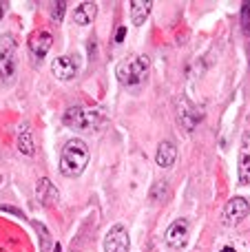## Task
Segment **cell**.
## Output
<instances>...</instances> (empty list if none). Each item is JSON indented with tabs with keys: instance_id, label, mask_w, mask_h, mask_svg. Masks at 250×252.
Here are the masks:
<instances>
[{
	"instance_id": "cell-1",
	"label": "cell",
	"mask_w": 250,
	"mask_h": 252,
	"mask_svg": "<svg viewBox=\"0 0 250 252\" xmlns=\"http://www.w3.org/2000/svg\"><path fill=\"white\" fill-rule=\"evenodd\" d=\"M87 166H89V146L78 137L69 139L60 153V173L64 177H80Z\"/></svg>"
},
{
	"instance_id": "cell-2",
	"label": "cell",
	"mask_w": 250,
	"mask_h": 252,
	"mask_svg": "<svg viewBox=\"0 0 250 252\" xmlns=\"http://www.w3.org/2000/svg\"><path fill=\"white\" fill-rule=\"evenodd\" d=\"M64 126L78 130H97L104 124V115L100 109H84V106H71L62 118Z\"/></svg>"
},
{
	"instance_id": "cell-3",
	"label": "cell",
	"mask_w": 250,
	"mask_h": 252,
	"mask_svg": "<svg viewBox=\"0 0 250 252\" xmlns=\"http://www.w3.org/2000/svg\"><path fill=\"white\" fill-rule=\"evenodd\" d=\"M151 69V60L146 56H131L118 64V80L124 87H137L146 78Z\"/></svg>"
},
{
	"instance_id": "cell-4",
	"label": "cell",
	"mask_w": 250,
	"mask_h": 252,
	"mask_svg": "<svg viewBox=\"0 0 250 252\" xmlns=\"http://www.w3.org/2000/svg\"><path fill=\"white\" fill-rule=\"evenodd\" d=\"M18 42L11 33H4L0 38V78L4 82L16 75V66H18Z\"/></svg>"
},
{
	"instance_id": "cell-5",
	"label": "cell",
	"mask_w": 250,
	"mask_h": 252,
	"mask_svg": "<svg viewBox=\"0 0 250 252\" xmlns=\"http://www.w3.org/2000/svg\"><path fill=\"white\" fill-rule=\"evenodd\" d=\"M248 213H250L248 201L244 199V197H233V199L224 206V210H221V223H224L226 228H235L248 217Z\"/></svg>"
},
{
	"instance_id": "cell-6",
	"label": "cell",
	"mask_w": 250,
	"mask_h": 252,
	"mask_svg": "<svg viewBox=\"0 0 250 252\" xmlns=\"http://www.w3.org/2000/svg\"><path fill=\"white\" fill-rule=\"evenodd\" d=\"M190 237V221L188 219H177L166 230V246L171 250H182Z\"/></svg>"
},
{
	"instance_id": "cell-7",
	"label": "cell",
	"mask_w": 250,
	"mask_h": 252,
	"mask_svg": "<svg viewBox=\"0 0 250 252\" xmlns=\"http://www.w3.org/2000/svg\"><path fill=\"white\" fill-rule=\"evenodd\" d=\"M104 252H128V232L122 223L111 226L104 237Z\"/></svg>"
},
{
	"instance_id": "cell-8",
	"label": "cell",
	"mask_w": 250,
	"mask_h": 252,
	"mask_svg": "<svg viewBox=\"0 0 250 252\" xmlns=\"http://www.w3.org/2000/svg\"><path fill=\"white\" fill-rule=\"evenodd\" d=\"M199 118L202 115L197 113V109H195V104H190L188 97H180V104H177V122L184 130H195V126H197Z\"/></svg>"
},
{
	"instance_id": "cell-9",
	"label": "cell",
	"mask_w": 250,
	"mask_h": 252,
	"mask_svg": "<svg viewBox=\"0 0 250 252\" xmlns=\"http://www.w3.org/2000/svg\"><path fill=\"white\" fill-rule=\"evenodd\" d=\"M51 44H53V35L49 31H35V33L29 35V51L35 60H42L49 53Z\"/></svg>"
},
{
	"instance_id": "cell-10",
	"label": "cell",
	"mask_w": 250,
	"mask_h": 252,
	"mask_svg": "<svg viewBox=\"0 0 250 252\" xmlns=\"http://www.w3.org/2000/svg\"><path fill=\"white\" fill-rule=\"evenodd\" d=\"M51 71H53V75H56L58 80L69 82V80H73L75 75H78V62H75V58L60 56V58H56V60H53Z\"/></svg>"
},
{
	"instance_id": "cell-11",
	"label": "cell",
	"mask_w": 250,
	"mask_h": 252,
	"mask_svg": "<svg viewBox=\"0 0 250 252\" xmlns=\"http://www.w3.org/2000/svg\"><path fill=\"white\" fill-rule=\"evenodd\" d=\"M35 197H38V199L42 201V206H47V208L58 206V201H60V192H58V188L53 186L47 177H42L35 184Z\"/></svg>"
},
{
	"instance_id": "cell-12",
	"label": "cell",
	"mask_w": 250,
	"mask_h": 252,
	"mask_svg": "<svg viewBox=\"0 0 250 252\" xmlns=\"http://www.w3.org/2000/svg\"><path fill=\"white\" fill-rule=\"evenodd\" d=\"M155 161H157V166H162V168H171V166L177 161V148H175V144L168 142V139L159 142L157 153H155Z\"/></svg>"
},
{
	"instance_id": "cell-13",
	"label": "cell",
	"mask_w": 250,
	"mask_h": 252,
	"mask_svg": "<svg viewBox=\"0 0 250 252\" xmlns=\"http://www.w3.org/2000/svg\"><path fill=\"white\" fill-rule=\"evenodd\" d=\"M97 16V4L95 2H80L78 7L73 9V22L80 27H87L95 20Z\"/></svg>"
},
{
	"instance_id": "cell-14",
	"label": "cell",
	"mask_w": 250,
	"mask_h": 252,
	"mask_svg": "<svg viewBox=\"0 0 250 252\" xmlns=\"http://www.w3.org/2000/svg\"><path fill=\"white\" fill-rule=\"evenodd\" d=\"M239 182H250V133L244 135L242 151H239Z\"/></svg>"
},
{
	"instance_id": "cell-15",
	"label": "cell",
	"mask_w": 250,
	"mask_h": 252,
	"mask_svg": "<svg viewBox=\"0 0 250 252\" xmlns=\"http://www.w3.org/2000/svg\"><path fill=\"white\" fill-rule=\"evenodd\" d=\"M151 9H153V2H151V0H133L131 2V20H133V25L140 27L142 22L149 18Z\"/></svg>"
},
{
	"instance_id": "cell-16",
	"label": "cell",
	"mask_w": 250,
	"mask_h": 252,
	"mask_svg": "<svg viewBox=\"0 0 250 252\" xmlns=\"http://www.w3.org/2000/svg\"><path fill=\"white\" fill-rule=\"evenodd\" d=\"M18 151H20L22 155H27V157H31L35 153L33 137H31V130H29V126L27 124L18 130Z\"/></svg>"
},
{
	"instance_id": "cell-17",
	"label": "cell",
	"mask_w": 250,
	"mask_h": 252,
	"mask_svg": "<svg viewBox=\"0 0 250 252\" xmlns=\"http://www.w3.org/2000/svg\"><path fill=\"white\" fill-rule=\"evenodd\" d=\"M168 197V186L166 182H157L153 186V190H151V199L153 201H164Z\"/></svg>"
},
{
	"instance_id": "cell-18",
	"label": "cell",
	"mask_w": 250,
	"mask_h": 252,
	"mask_svg": "<svg viewBox=\"0 0 250 252\" xmlns=\"http://www.w3.org/2000/svg\"><path fill=\"white\" fill-rule=\"evenodd\" d=\"M64 11H66V2H64V0H58V2H53V9H51L53 22H62V18H64Z\"/></svg>"
},
{
	"instance_id": "cell-19",
	"label": "cell",
	"mask_w": 250,
	"mask_h": 252,
	"mask_svg": "<svg viewBox=\"0 0 250 252\" xmlns=\"http://www.w3.org/2000/svg\"><path fill=\"white\" fill-rule=\"evenodd\" d=\"M242 31L250 35V2L242 4Z\"/></svg>"
},
{
	"instance_id": "cell-20",
	"label": "cell",
	"mask_w": 250,
	"mask_h": 252,
	"mask_svg": "<svg viewBox=\"0 0 250 252\" xmlns=\"http://www.w3.org/2000/svg\"><path fill=\"white\" fill-rule=\"evenodd\" d=\"M126 38V27H118V33H115V42H122V40Z\"/></svg>"
},
{
	"instance_id": "cell-21",
	"label": "cell",
	"mask_w": 250,
	"mask_h": 252,
	"mask_svg": "<svg viewBox=\"0 0 250 252\" xmlns=\"http://www.w3.org/2000/svg\"><path fill=\"white\" fill-rule=\"evenodd\" d=\"M219 252H237V250H235V248H230V246H226V248H221Z\"/></svg>"
},
{
	"instance_id": "cell-22",
	"label": "cell",
	"mask_w": 250,
	"mask_h": 252,
	"mask_svg": "<svg viewBox=\"0 0 250 252\" xmlns=\"http://www.w3.org/2000/svg\"><path fill=\"white\" fill-rule=\"evenodd\" d=\"M2 16H4V2H0V20H2Z\"/></svg>"
},
{
	"instance_id": "cell-23",
	"label": "cell",
	"mask_w": 250,
	"mask_h": 252,
	"mask_svg": "<svg viewBox=\"0 0 250 252\" xmlns=\"http://www.w3.org/2000/svg\"><path fill=\"white\" fill-rule=\"evenodd\" d=\"M53 252H62V246H60V244H56V248H53Z\"/></svg>"
}]
</instances>
